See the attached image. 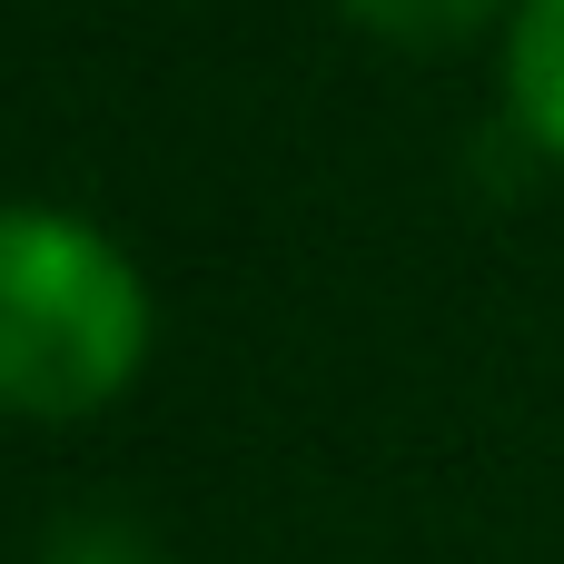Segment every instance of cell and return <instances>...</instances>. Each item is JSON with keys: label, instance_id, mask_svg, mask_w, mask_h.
<instances>
[{"label": "cell", "instance_id": "obj_1", "mask_svg": "<svg viewBox=\"0 0 564 564\" xmlns=\"http://www.w3.org/2000/svg\"><path fill=\"white\" fill-rule=\"evenodd\" d=\"M149 357L139 268L69 208H0V406L89 416Z\"/></svg>", "mask_w": 564, "mask_h": 564}, {"label": "cell", "instance_id": "obj_2", "mask_svg": "<svg viewBox=\"0 0 564 564\" xmlns=\"http://www.w3.org/2000/svg\"><path fill=\"white\" fill-rule=\"evenodd\" d=\"M506 99L525 119V139L564 159V0H516L506 20Z\"/></svg>", "mask_w": 564, "mask_h": 564}, {"label": "cell", "instance_id": "obj_3", "mask_svg": "<svg viewBox=\"0 0 564 564\" xmlns=\"http://www.w3.org/2000/svg\"><path fill=\"white\" fill-rule=\"evenodd\" d=\"M337 10L377 40H397V50H456V40L516 20V0H337Z\"/></svg>", "mask_w": 564, "mask_h": 564}]
</instances>
